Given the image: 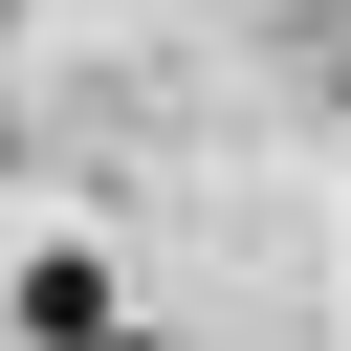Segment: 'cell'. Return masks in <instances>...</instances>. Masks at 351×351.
I'll return each instance as SVG.
<instances>
[{
    "label": "cell",
    "mask_w": 351,
    "mask_h": 351,
    "mask_svg": "<svg viewBox=\"0 0 351 351\" xmlns=\"http://www.w3.org/2000/svg\"><path fill=\"white\" fill-rule=\"evenodd\" d=\"M22 329H66V351H110V263H88V241H44V263H22Z\"/></svg>",
    "instance_id": "obj_1"
},
{
    "label": "cell",
    "mask_w": 351,
    "mask_h": 351,
    "mask_svg": "<svg viewBox=\"0 0 351 351\" xmlns=\"http://www.w3.org/2000/svg\"><path fill=\"white\" fill-rule=\"evenodd\" d=\"M22 351H66V329H22Z\"/></svg>",
    "instance_id": "obj_2"
}]
</instances>
